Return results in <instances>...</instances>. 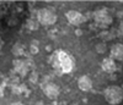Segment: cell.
<instances>
[{
	"label": "cell",
	"mask_w": 123,
	"mask_h": 105,
	"mask_svg": "<svg viewBox=\"0 0 123 105\" xmlns=\"http://www.w3.org/2000/svg\"><path fill=\"white\" fill-rule=\"evenodd\" d=\"M37 21L39 22V25H42V26H52V25H54L55 21H57V14L54 11V9L43 7V9L38 10Z\"/></svg>",
	"instance_id": "3957f363"
},
{
	"label": "cell",
	"mask_w": 123,
	"mask_h": 105,
	"mask_svg": "<svg viewBox=\"0 0 123 105\" xmlns=\"http://www.w3.org/2000/svg\"><path fill=\"white\" fill-rule=\"evenodd\" d=\"M101 68L107 73H113L117 70L116 61L113 59H111V58H105L101 61Z\"/></svg>",
	"instance_id": "30bf717a"
},
{
	"label": "cell",
	"mask_w": 123,
	"mask_h": 105,
	"mask_svg": "<svg viewBox=\"0 0 123 105\" xmlns=\"http://www.w3.org/2000/svg\"><path fill=\"white\" fill-rule=\"evenodd\" d=\"M27 26H28V28H31V29H37L38 28V26H39V22H38V21H37V22H36V21H28V23H27Z\"/></svg>",
	"instance_id": "9a60e30c"
},
{
	"label": "cell",
	"mask_w": 123,
	"mask_h": 105,
	"mask_svg": "<svg viewBox=\"0 0 123 105\" xmlns=\"http://www.w3.org/2000/svg\"><path fill=\"white\" fill-rule=\"evenodd\" d=\"M105 100L110 105H118L123 101V88L119 86H108L104 90Z\"/></svg>",
	"instance_id": "6da1fadb"
},
{
	"label": "cell",
	"mask_w": 123,
	"mask_h": 105,
	"mask_svg": "<svg viewBox=\"0 0 123 105\" xmlns=\"http://www.w3.org/2000/svg\"><path fill=\"white\" fill-rule=\"evenodd\" d=\"M65 17L69 21V23L73 25V26L83 25L85 22V20H86L85 16L83 14H80L79 11H76V10H69V11L65 14Z\"/></svg>",
	"instance_id": "5b68a950"
},
{
	"label": "cell",
	"mask_w": 123,
	"mask_h": 105,
	"mask_svg": "<svg viewBox=\"0 0 123 105\" xmlns=\"http://www.w3.org/2000/svg\"><path fill=\"white\" fill-rule=\"evenodd\" d=\"M55 58H57V61H58V65L60 67L62 73H70L74 70V66H75L74 59L67 51H63V50L58 51L55 54Z\"/></svg>",
	"instance_id": "7a4b0ae2"
},
{
	"label": "cell",
	"mask_w": 123,
	"mask_h": 105,
	"mask_svg": "<svg viewBox=\"0 0 123 105\" xmlns=\"http://www.w3.org/2000/svg\"><path fill=\"white\" fill-rule=\"evenodd\" d=\"M118 33H119V36L123 37V22H121L118 26Z\"/></svg>",
	"instance_id": "e0dca14e"
},
{
	"label": "cell",
	"mask_w": 123,
	"mask_h": 105,
	"mask_svg": "<svg viewBox=\"0 0 123 105\" xmlns=\"http://www.w3.org/2000/svg\"><path fill=\"white\" fill-rule=\"evenodd\" d=\"M14 70L15 72H17L20 76H26L27 72L30 70V65H28V61L27 60H20V59H16L14 61Z\"/></svg>",
	"instance_id": "52a82bcc"
},
{
	"label": "cell",
	"mask_w": 123,
	"mask_h": 105,
	"mask_svg": "<svg viewBox=\"0 0 123 105\" xmlns=\"http://www.w3.org/2000/svg\"><path fill=\"white\" fill-rule=\"evenodd\" d=\"M11 52L15 55V56H22L25 54V45L22 43H20V42H17V43H15L11 48Z\"/></svg>",
	"instance_id": "8fae6325"
},
{
	"label": "cell",
	"mask_w": 123,
	"mask_h": 105,
	"mask_svg": "<svg viewBox=\"0 0 123 105\" xmlns=\"http://www.w3.org/2000/svg\"><path fill=\"white\" fill-rule=\"evenodd\" d=\"M30 50H31V54H37L38 50H39V43H38V40H36V39L31 40Z\"/></svg>",
	"instance_id": "4fadbf2b"
},
{
	"label": "cell",
	"mask_w": 123,
	"mask_h": 105,
	"mask_svg": "<svg viewBox=\"0 0 123 105\" xmlns=\"http://www.w3.org/2000/svg\"><path fill=\"white\" fill-rule=\"evenodd\" d=\"M30 81L31 82H36L37 81V75H36V72H32V73H31V77H30Z\"/></svg>",
	"instance_id": "2e32d148"
},
{
	"label": "cell",
	"mask_w": 123,
	"mask_h": 105,
	"mask_svg": "<svg viewBox=\"0 0 123 105\" xmlns=\"http://www.w3.org/2000/svg\"><path fill=\"white\" fill-rule=\"evenodd\" d=\"M78 87H79L80 90H83V92L91 90L92 89V79L87 75H84V76L79 77V79H78Z\"/></svg>",
	"instance_id": "9c48e42d"
},
{
	"label": "cell",
	"mask_w": 123,
	"mask_h": 105,
	"mask_svg": "<svg viewBox=\"0 0 123 105\" xmlns=\"http://www.w3.org/2000/svg\"><path fill=\"white\" fill-rule=\"evenodd\" d=\"M95 50L97 54H105V52L107 51V45L105 42H101V43H97L96 47H95Z\"/></svg>",
	"instance_id": "7c38bea8"
},
{
	"label": "cell",
	"mask_w": 123,
	"mask_h": 105,
	"mask_svg": "<svg viewBox=\"0 0 123 105\" xmlns=\"http://www.w3.org/2000/svg\"><path fill=\"white\" fill-rule=\"evenodd\" d=\"M115 37V34H112V32H108V31H105V32L101 33V38H104L105 40H110Z\"/></svg>",
	"instance_id": "5bb4252c"
},
{
	"label": "cell",
	"mask_w": 123,
	"mask_h": 105,
	"mask_svg": "<svg viewBox=\"0 0 123 105\" xmlns=\"http://www.w3.org/2000/svg\"><path fill=\"white\" fill-rule=\"evenodd\" d=\"M43 92L46 94V97L52 99V100L57 99L59 97V94H60L59 87L55 84V83H52V82H49V83H47V84L43 86Z\"/></svg>",
	"instance_id": "8992f818"
},
{
	"label": "cell",
	"mask_w": 123,
	"mask_h": 105,
	"mask_svg": "<svg viewBox=\"0 0 123 105\" xmlns=\"http://www.w3.org/2000/svg\"><path fill=\"white\" fill-rule=\"evenodd\" d=\"M74 105H75V104H74Z\"/></svg>",
	"instance_id": "7402d4cb"
},
{
	"label": "cell",
	"mask_w": 123,
	"mask_h": 105,
	"mask_svg": "<svg viewBox=\"0 0 123 105\" xmlns=\"http://www.w3.org/2000/svg\"><path fill=\"white\" fill-rule=\"evenodd\" d=\"M37 105H44V104H43L42 101H38V103H37Z\"/></svg>",
	"instance_id": "44dd1931"
},
{
	"label": "cell",
	"mask_w": 123,
	"mask_h": 105,
	"mask_svg": "<svg viewBox=\"0 0 123 105\" xmlns=\"http://www.w3.org/2000/svg\"><path fill=\"white\" fill-rule=\"evenodd\" d=\"M1 47H3V40H1V38H0V49H1Z\"/></svg>",
	"instance_id": "ffe728a7"
},
{
	"label": "cell",
	"mask_w": 123,
	"mask_h": 105,
	"mask_svg": "<svg viewBox=\"0 0 123 105\" xmlns=\"http://www.w3.org/2000/svg\"><path fill=\"white\" fill-rule=\"evenodd\" d=\"M94 20L98 27L101 28H107L112 23V16L108 14L106 9H100L94 12Z\"/></svg>",
	"instance_id": "277c9868"
},
{
	"label": "cell",
	"mask_w": 123,
	"mask_h": 105,
	"mask_svg": "<svg viewBox=\"0 0 123 105\" xmlns=\"http://www.w3.org/2000/svg\"><path fill=\"white\" fill-rule=\"evenodd\" d=\"M10 105H24V104H21V103H12V104H10Z\"/></svg>",
	"instance_id": "d6986e66"
},
{
	"label": "cell",
	"mask_w": 123,
	"mask_h": 105,
	"mask_svg": "<svg viewBox=\"0 0 123 105\" xmlns=\"http://www.w3.org/2000/svg\"><path fill=\"white\" fill-rule=\"evenodd\" d=\"M110 58L113 60H118V61L123 60V44L122 43H116L111 47Z\"/></svg>",
	"instance_id": "ba28073f"
},
{
	"label": "cell",
	"mask_w": 123,
	"mask_h": 105,
	"mask_svg": "<svg viewBox=\"0 0 123 105\" xmlns=\"http://www.w3.org/2000/svg\"><path fill=\"white\" fill-rule=\"evenodd\" d=\"M3 95H4V90H3L1 87H0V98H3Z\"/></svg>",
	"instance_id": "ac0fdd59"
}]
</instances>
